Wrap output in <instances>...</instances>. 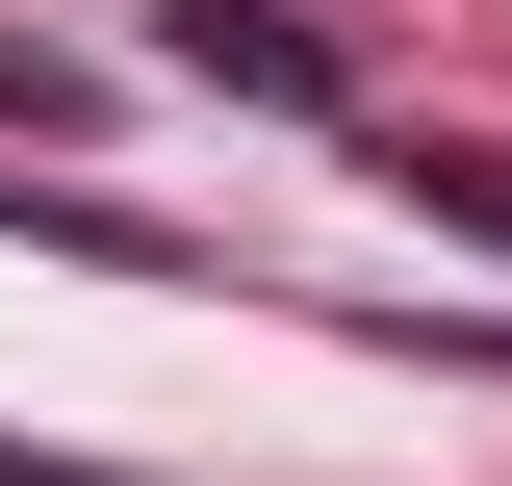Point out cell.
I'll return each mask as SVG.
<instances>
[{
	"mask_svg": "<svg viewBox=\"0 0 512 486\" xmlns=\"http://www.w3.org/2000/svg\"><path fill=\"white\" fill-rule=\"evenodd\" d=\"M180 77H231V103H333V26H282V0H180Z\"/></svg>",
	"mask_w": 512,
	"mask_h": 486,
	"instance_id": "cell-1",
	"label": "cell"
}]
</instances>
